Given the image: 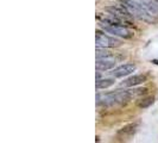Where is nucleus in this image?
Here are the masks:
<instances>
[{
  "label": "nucleus",
  "instance_id": "423d86ee",
  "mask_svg": "<svg viewBox=\"0 0 158 143\" xmlns=\"http://www.w3.org/2000/svg\"><path fill=\"white\" fill-rule=\"evenodd\" d=\"M115 60L113 58V56L111 57H103V58H96L95 62V69L98 72H106L113 69L115 67Z\"/></svg>",
  "mask_w": 158,
  "mask_h": 143
},
{
  "label": "nucleus",
  "instance_id": "9d476101",
  "mask_svg": "<svg viewBox=\"0 0 158 143\" xmlns=\"http://www.w3.org/2000/svg\"><path fill=\"white\" fill-rule=\"evenodd\" d=\"M115 78L112 76V78H103V79H96L95 80V88L96 89H105V88L111 87L112 85H114L115 82Z\"/></svg>",
  "mask_w": 158,
  "mask_h": 143
},
{
  "label": "nucleus",
  "instance_id": "6e6552de",
  "mask_svg": "<svg viewBox=\"0 0 158 143\" xmlns=\"http://www.w3.org/2000/svg\"><path fill=\"white\" fill-rule=\"evenodd\" d=\"M145 81H146V75L135 74V75H132V76L127 78L126 80H124L120 86H123V87H135V86L140 85L143 82H145Z\"/></svg>",
  "mask_w": 158,
  "mask_h": 143
},
{
  "label": "nucleus",
  "instance_id": "20e7f679",
  "mask_svg": "<svg viewBox=\"0 0 158 143\" xmlns=\"http://www.w3.org/2000/svg\"><path fill=\"white\" fill-rule=\"evenodd\" d=\"M95 44L101 48H117L121 46V41L115 38V36H108L102 31H96L95 35Z\"/></svg>",
  "mask_w": 158,
  "mask_h": 143
},
{
  "label": "nucleus",
  "instance_id": "f03ea898",
  "mask_svg": "<svg viewBox=\"0 0 158 143\" xmlns=\"http://www.w3.org/2000/svg\"><path fill=\"white\" fill-rule=\"evenodd\" d=\"M120 2L127 8L130 15L132 17H135V18H137V19L146 22V23H155V22H157V19L153 17V15H151L150 12L144 7L139 1H135V0H120Z\"/></svg>",
  "mask_w": 158,
  "mask_h": 143
},
{
  "label": "nucleus",
  "instance_id": "7ed1b4c3",
  "mask_svg": "<svg viewBox=\"0 0 158 143\" xmlns=\"http://www.w3.org/2000/svg\"><path fill=\"white\" fill-rule=\"evenodd\" d=\"M100 26L103 29V31L107 33H111L115 37H121L124 40H128L133 37V31L126 28L125 25L121 24H107V23H100Z\"/></svg>",
  "mask_w": 158,
  "mask_h": 143
},
{
  "label": "nucleus",
  "instance_id": "4468645a",
  "mask_svg": "<svg viewBox=\"0 0 158 143\" xmlns=\"http://www.w3.org/2000/svg\"><path fill=\"white\" fill-rule=\"evenodd\" d=\"M157 1H158V0H157Z\"/></svg>",
  "mask_w": 158,
  "mask_h": 143
},
{
  "label": "nucleus",
  "instance_id": "1a4fd4ad",
  "mask_svg": "<svg viewBox=\"0 0 158 143\" xmlns=\"http://www.w3.org/2000/svg\"><path fill=\"white\" fill-rule=\"evenodd\" d=\"M139 2L150 12L151 15L158 16V1L157 0H139Z\"/></svg>",
  "mask_w": 158,
  "mask_h": 143
},
{
  "label": "nucleus",
  "instance_id": "39448f33",
  "mask_svg": "<svg viewBox=\"0 0 158 143\" xmlns=\"http://www.w3.org/2000/svg\"><path fill=\"white\" fill-rule=\"evenodd\" d=\"M135 69H137V67L135 63H125L114 68L111 72V75L114 78H125L127 75H131Z\"/></svg>",
  "mask_w": 158,
  "mask_h": 143
},
{
  "label": "nucleus",
  "instance_id": "0eeeda50",
  "mask_svg": "<svg viewBox=\"0 0 158 143\" xmlns=\"http://www.w3.org/2000/svg\"><path fill=\"white\" fill-rule=\"evenodd\" d=\"M138 127H139V122L131 123V124H128L126 127L121 128L118 131V137L121 138V140H130V138L137 132Z\"/></svg>",
  "mask_w": 158,
  "mask_h": 143
},
{
  "label": "nucleus",
  "instance_id": "9b49d317",
  "mask_svg": "<svg viewBox=\"0 0 158 143\" xmlns=\"http://www.w3.org/2000/svg\"><path fill=\"white\" fill-rule=\"evenodd\" d=\"M153 103H155V98H153V97L142 98V99L138 102V107H140V109H148V107H150Z\"/></svg>",
  "mask_w": 158,
  "mask_h": 143
},
{
  "label": "nucleus",
  "instance_id": "f8f14e48",
  "mask_svg": "<svg viewBox=\"0 0 158 143\" xmlns=\"http://www.w3.org/2000/svg\"><path fill=\"white\" fill-rule=\"evenodd\" d=\"M113 56L110 50H106L105 48L101 47H96V54H95V57L96 58H103V57H111Z\"/></svg>",
  "mask_w": 158,
  "mask_h": 143
},
{
  "label": "nucleus",
  "instance_id": "f257e3e1",
  "mask_svg": "<svg viewBox=\"0 0 158 143\" xmlns=\"http://www.w3.org/2000/svg\"><path fill=\"white\" fill-rule=\"evenodd\" d=\"M132 93L130 89H117L113 92L103 93L96 95V103L98 105L103 106H117L126 104L128 100L132 99Z\"/></svg>",
  "mask_w": 158,
  "mask_h": 143
},
{
  "label": "nucleus",
  "instance_id": "ddd939ff",
  "mask_svg": "<svg viewBox=\"0 0 158 143\" xmlns=\"http://www.w3.org/2000/svg\"><path fill=\"white\" fill-rule=\"evenodd\" d=\"M151 62H152L153 64H157V66H158V60H156V58H153V60H152Z\"/></svg>",
  "mask_w": 158,
  "mask_h": 143
}]
</instances>
